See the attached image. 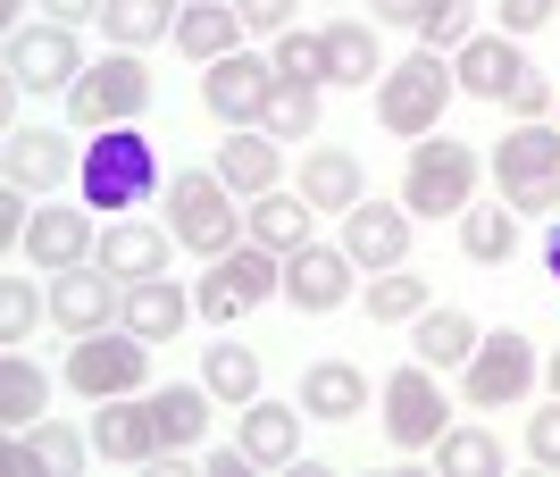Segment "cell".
<instances>
[{
	"label": "cell",
	"mask_w": 560,
	"mask_h": 477,
	"mask_svg": "<svg viewBox=\"0 0 560 477\" xmlns=\"http://www.w3.org/2000/svg\"><path fill=\"white\" fill-rule=\"evenodd\" d=\"M460 93V75H452V50H410L401 68L376 75V126L401 135V143H427V135H444V109Z\"/></svg>",
	"instance_id": "obj_1"
},
{
	"label": "cell",
	"mask_w": 560,
	"mask_h": 477,
	"mask_svg": "<svg viewBox=\"0 0 560 477\" xmlns=\"http://www.w3.org/2000/svg\"><path fill=\"white\" fill-rule=\"evenodd\" d=\"M243 193L218 176V167H176L167 176V235H176V252H201V260H218V252H234L243 243V210H234Z\"/></svg>",
	"instance_id": "obj_2"
},
{
	"label": "cell",
	"mask_w": 560,
	"mask_h": 477,
	"mask_svg": "<svg viewBox=\"0 0 560 477\" xmlns=\"http://www.w3.org/2000/svg\"><path fill=\"white\" fill-rule=\"evenodd\" d=\"M59 101H68V126H75V135L142 126V109H151V68H142V50H101V59L75 75Z\"/></svg>",
	"instance_id": "obj_3"
},
{
	"label": "cell",
	"mask_w": 560,
	"mask_h": 477,
	"mask_svg": "<svg viewBox=\"0 0 560 477\" xmlns=\"http://www.w3.org/2000/svg\"><path fill=\"white\" fill-rule=\"evenodd\" d=\"M486 176H493V193H502L518 218H552L560 210V126L552 118L544 126H511V135L493 143Z\"/></svg>",
	"instance_id": "obj_4"
},
{
	"label": "cell",
	"mask_w": 560,
	"mask_h": 477,
	"mask_svg": "<svg viewBox=\"0 0 560 477\" xmlns=\"http://www.w3.org/2000/svg\"><path fill=\"white\" fill-rule=\"evenodd\" d=\"M84 210H142L151 193H160V151L142 126H109L84 143Z\"/></svg>",
	"instance_id": "obj_5"
},
{
	"label": "cell",
	"mask_w": 560,
	"mask_h": 477,
	"mask_svg": "<svg viewBox=\"0 0 560 477\" xmlns=\"http://www.w3.org/2000/svg\"><path fill=\"white\" fill-rule=\"evenodd\" d=\"M68 394L84 403H117V394H151V344L135 327H93L68 344Z\"/></svg>",
	"instance_id": "obj_6"
},
{
	"label": "cell",
	"mask_w": 560,
	"mask_h": 477,
	"mask_svg": "<svg viewBox=\"0 0 560 477\" xmlns=\"http://www.w3.org/2000/svg\"><path fill=\"white\" fill-rule=\"evenodd\" d=\"M268 293H284V252H268V243H234V252H218L210 277L192 286V311L210 318V327H234V318H252Z\"/></svg>",
	"instance_id": "obj_7"
},
{
	"label": "cell",
	"mask_w": 560,
	"mask_h": 477,
	"mask_svg": "<svg viewBox=\"0 0 560 477\" xmlns=\"http://www.w3.org/2000/svg\"><path fill=\"white\" fill-rule=\"evenodd\" d=\"M376 403H385V444H394V453H435L452 435L444 369H427V360H401L394 377L376 385Z\"/></svg>",
	"instance_id": "obj_8"
},
{
	"label": "cell",
	"mask_w": 560,
	"mask_h": 477,
	"mask_svg": "<svg viewBox=\"0 0 560 477\" xmlns=\"http://www.w3.org/2000/svg\"><path fill=\"white\" fill-rule=\"evenodd\" d=\"M477 176H486V160L468 143L427 135V143H410V167H401V210L410 218H460L477 201Z\"/></svg>",
	"instance_id": "obj_9"
},
{
	"label": "cell",
	"mask_w": 560,
	"mask_h": 477,
	"mask_svg": "<svg viewBox=\"0 0 560 477\" xmlns=\"http://www.w3.org/2000/svg\"><path fill=\"white\" fill-rule=\"evenodd\" d=\"M536 385H544V360L518 327L477 335V352H468V369H460V410H511V403H527Z\"/></svg>",
	"instance_id": "obj_10"
},
{
	"label": "cell",
	"mask_w": 560,
	"mask_h": 477,
	"mask_svg": "<svg viewBox=\"0 0 560 477\" xmlns=\"http://www.w3.org/2000/svg\"><path fill=\"white\" fill-rule=\"evenodd\" d=\"M93 68V59H84V43H75V25H18V34H9V84H18V93H68L75 75Z\"/></svg>",
	"instance_id": "obj_11"
},
{
	"label": "cell",
	"mask_w": 560,
	"mask_h": 477,
	"mask_svg": "<svg viewBox=\"0 0 560 477\" xmlns=\"http://www.w3.org/2000/svg\"><path fill=\"white\" fill-rule=\"evenodd\" d=\"M351 293H360V260H351L343 243H302V252H284V302L302 318L343 311Z\"/></svg>",
	"instance_id": "obj_12"
},
{
	"label": "cell",
	"mask_w": 560,
	"mask_h": 477,
	"mask_svg": "<svg viewBox=\"0 0 560 477\" xmlns=\"http://www.w3.org/2000/svg\"><path fill=\"white\" fill-rule=\"evenodd\" d=\"M0 176L43 201V193H59L68 176H84V151H75L59 126H9V143H0Z\"/></svg>",
	"instance_id": "obj_13"
},
{
	"label": "cell",
	"mask_w": 560,
	"mask_h": 477,
	"mask_svg": "<svg viewBox=\"0 0 560 477\" xmlns=\"http://www.w3.org/2000/svg\"><path fill=\"white\" fill-rule=\"evenodd\" d=\"M268 93H277V59H259V50H234V59L201 68V109L218 126H259Z\"/></svg>",
	"instance_id": "obj_14"
},
{
	"label": "cell",
	"mask_w": 560,
	"mask_h": 477,
	"mask_svg": "<svg viewBox=\"0 0 560 477\" xmlns=\"http://www.w3.org/2000/svg\"><path fill=\"white\" fill-rule=\"evenodd\" d=\"M50 318H59L68 335L117 327V318H126V277H109L101 260H84V268H59V277H50Z\"/></svg>",
	"instance_id": "obj_15"
},
{
	"label": "cell",
	"mask_w": 560,
	"mask_h": 477,
	"mask_svg": "<svg viewBox=\"0 0 560 477\" xmlns=\"http://www.w3.org/2000/svg\"><path fill=\"white\" fill-rule=\"evenodd\" d=\"M93 453H101V461H126V469H142V461H167V435H160V410H151V394H117V403H93Z\"/></svg>",
	"instance_id": "obj_16"
},
{
	"label": "cell",
	"mask_w": 560,
	"mask_h": 477,
	"mask_svg": "<svg viewBox=\"0 0 560 477\" xmlns=\"http://www.w3.org/2000/svg\"><path fill=\"white\" fill-rule=\"evenodd\" d=\"M302 403H268V394H252V403L234 410V444L252 453V469H293L302 461Z\"/></svg>",
	"instance_id": "obj_17"
},
{
	"label": "cell",
	"mask_w": 560,
	"mask_h": 477,
	"mask_svg": "<svg viewBox=\"0 0 560 477\" xmlns=\"http://www.w3.org/2000/svg\"><path fill=\"white\" fill-rule=\"evenodd\" d=\"M93 252H101L93 210H34V226H25V252H18V260L34 268V277H59V268H84Z\"/></svg>",
	"instance_id": "obj_18"
},
{
	"label": "cell",
	"mask_w": 560,
	"mask_h": 477,
	"mask_svg": "<svg viewBox=\"0 0 560 477\" xmlns=\"http://www.w3.org/2000/svg\"><path fill=\"white\" fill-rule=\"evenodd\" d=\"M343 252L369 268V277H376V268H401V260H410V210H401V201H376V193H369V201H351V210H343Z\"/></svg>",
	"instance_id": "obj_19"
},
{
	"label": "cell",
	"mask_w": 560,
	"mask_h": 477,
	"mask_svg": "<svg viewBox=\"0 0 560 477\" xmlns=\"http://www.w3.org/2000/svg\"><path fill=\"white\" fill-rule=\"evenodd\" d=\"M452 75H460L468 101H511L518 75H527V50H518V34H468L452 50Z\"/></svg>",
	"instance_id": "obj_20"
},
{
	"label": "cell",
	"mask_w": 560,
	"mask_h": 477,
	"mask_svg": "<svg viewBox=\"0 0 560 477\" xmlns=\"http://www.w3.org/2000/svg\"><path fill=\"white\" fill-rule=\"evenodd\" d=\"M218 176H226L243 201H259V193H277L284 185V143L268 135V126H226V143H218Z\"/></svg>",
	"instance_id": "obj_21"
},
{
	"label": "cell",
	"mask_w": 560,
	"mask_h": 477,
	"mask_svg": "<svg viewBox=\"0 0 560 477\" xmlns=\"http://www.w3.org/2000/svg\"><path fill=\"white\" fill-rule=\"evenodd\" d=\"M302 201L318 218H343L351 201H369V176L343 143H302Z\"/></svg>",
	"instance_id": "obj_22"
},
{
	"label": "cell",
	"mask_w": 560,
	"mask_h": 477,
	"mask_svg": "<svg viewBox=\"0 0 560 477\" xmlns=\"http://www.w3.org/2000/svg\"><path fill=\"white\" fill-rule=\"evenodd\" d=\"M192 293L176 286V277H135V286H126V318H117V327H135L142 344H176V335L192 327Z\"/></svg>",
	"instance_id": "obj_23"
},
{
	"label": "cell",
	"mask_w": 560,
	"mask_h": 477,
	"mask_svg": "<svg viewBox=\"0 0 560 477\" xmlns=\"http://www.w3.org/2000/svg\"><path fill=\"white\" fill-rule=\"evenodd\" d=\"M243 34H252V25H243V9H234V0H192L185 18H176V50H185L192 68L234 59V50H243Z\"/></svg>",
	"instance_id": "obj_24"
},
{
	"label": "cell",
	"mask_w": 560,
	"mask_h": 477,
	"mask_svg": "<svg viewBox=\"0 0 560 477\" xmlns=\"http://www.w3.org/2000/svg\"><path fill=\"white\" fill-rule=\"evenodd\" d=\"M167 252H176V235L167 226H142V218H117V226H101V252L93 260L109 268V277H167Z\"/></svg>",
	"instance_id": "obj_25"
},
{
	"label": "cell",
	"mask_w": 560,
	"mask_h": 477,
	"mask_svg": "<svg viewBox=\"0 0 560 477\" xmlns=\"http://www.w3.org/2000/svg\"><path fill=\"white\" fill-rule=\"evenodd\" d=\"M310 226H318V210L302 201V185H277V193H259L252 210H243V235L268 243V252H302V243H318Z\"/></svg>",
	"instance_id": "obj_26"
},
{
	"label": "cell",
	"mask_w": 560,
	"mask_h": 477,
	"mask_svg": "<svg viewBox=\"0 0 560 477\" xmlns=\"http://www.w3.org/2000/svg\"><path fill=\"white\" fill-rule=\"evenodd\" d=\"M176 18H185V0H101V43L109 50L176 43Z\"/></svg>",
	"instance_id": "obj_27"
},
{
	"label": "cell",
	"mask_w": 560,
	"mask_h": 477,
	"mask_svg": "<svg viewBox=\"0 0 560 477\" xmlns=\"http://www.w3.org/2000/svg\"><path fill=\"white\" fill-rule=\"evenodd\" d=\"M327 84H360L369 93L385 75V50H376V18H327Z\"/></svg>",
	"instance_id": "obj_28"
},
{
	"label": "cell",
	"mask_w": 560,
	"mask_h": 477,
	"mask_svg": "<svg viewBox=\"0 0 560 477\" xmlns=\"http://www.w3.org/2000/svg\"><path fill=\"white\" fill-rule=\"evenodd\" d=\"M43 410H50V369L25 344H9L0 352V428H34Z\"/></svg>",
	"instance_id": "obj_29"
},
{
	"label": "cell",
	"mask_w": 560,
	"mask_h": 477,
	"mask_svg": "<svg viewBox=\"0 0 560 477\" xmlns=\"http://www.w3.org/2000/svg\"><path fill=\"white\" fill-rule=\"evenodd\" d=\"M302 410L310 419H360L369 410V377L351 360H310L302 369Z\"/></svg>",
	"instance_id": "obj_30"
},
{
	"label": "cell",
	"mask_w": 560,
	"mask_h": 477,
	"mask_svg": "<svg viewBox=\"0 0 560 477\" xmlns=\"http://www.w3.org/2000/svg\"><path fill=\"white\" fill-rule=\"evenodd\" d=\"M468 352H477V318L468 311H419L410 318V360H427V369H468Z\"/></svg>",
	"instance_id": "obj_31"
},
{
	"label": "cell",
	"mask_w": 560,
	"mask_h": 477,
	"mask_svg": "<svg viewBox=\"0 0 560 477\" xmlns=\"http://www.w3.org/2000/svg\"><path fill=\"white\" fill-rule=\"evenodd\" d=\"M460 252H468L477 268H502V260L518 252V210L502 201V193H493V201H468V210H460Z\"/></svg>",
	"instance_id": "obj_32"
},
{
	"label": "cell",
	"mask_w": 560,
	"mask_h": 477,
	"mask_svg": "<svg viewBox=\"0 0 560 477\" xmlns=\"http://www.w3.org/2000/svg\"><path fill=\"white\" fill-rule=\"evenodd\" d=\"M210 385H160L151 394V410H160V435H167V461H185L201 435H210Z\"/></svg>",
	"instance_id": "obj_33"
},
{
	"label": "cell",
	"mask_w": 560,
	"mask_h": 477,
	"mask_svg": "<svg viewBox=\"0 0 560 477\" xmlns=\"http://www.w3.org/2000/svg\"><path fill=\"white\" fill-rule=\"evenodd\" d=\"M419 311H435V286L410 268H376L369 277V327H410Z\"/></svg>",
	"instance_id": "obj_34"
},
{
	"label": "cell",
	"mask_w": 560,
	"mask_h": 477,
	"mask_svg": "<svg viewBox=\"0 0 560 477\" xmlns=\"http://www.w3.org/2000/svg\"><path fill=\"white\" fill-rule=\"evenodd\" d=\"M201 385H210L218 403L243 410L259 394V352H252V344H210V352H201Z\"/></svg>",
	"instance_id": "obj_35"
},
{
	"label": "cell",
	"mask_w": 560,
	"mask_h": 477,
	"mask_svg": "<svg viewBox=\"0 0 560 477\" xmlns=\"http://www.w3.org/2000/svg\"><path fill=\"white\" fill-rule=\"evenodd\" d=\"M25 444H34L43 477H75L84 461H93V428H75V419H34V428H25Z\"/></svg>",
	"instance_id": "obj_36"
},
{
	"label": "cell",
	"mask_w": 560,
	"mask_h": 477,
	"mask_svg": "<svg viewBox=\"0 0 560 477\" xmlns=\"http://www.w3.org/2000/svg\"><path fill=\"white\" fill-rule=\"evenodd\" d=\"M259 126H268L277 143H310V135H318V84L277 75V93H268V109H259Z\"/></svg>",
	"instance_id": "obj_37"
},
{
	"label": "cell",
	"mask_w": 560,
	"mask_h": 477,
	"mask_svg": "<svg viewBox=\"0 0 560 477\" xmlns=\"http://www.w3.org/2000/svg\"><path fill=\"white\" fill-rule=\"evenodd\" d=\"M435 469L444 477H493L502 469V435L493 428H452L444 444H435Z\"/></svg>",
	"instance_id": "obj_38"
},
{
	"label": "cell",
	"mask_w": 560,
	"mask_h": 477,
	"mask_svg": "<svg viewBox=\"0 0 560 477\" xmlns=\"http://www.w3.org/2000/svg\"><path fill=\"white\" fill-rule=\"evenodd\" d=\"M268 59H277V75H293V84H327V34H302V25H284Z\"/></svg>",
	"instance_id": "obj_39"
},
{
	"label": "cell",
	"mask_w": 560,
	"mask_h": 477,
	"mask_svg": "<svg viewBox=\"0 0 560 477\" xmlns=\"http://www.w3.org/2000/svg\"><path fill=\"white\" fill-rule=\"evenodd\" d=\"M34 318H50V293H34V277L0 286V344H34Z\"/></svg>",
	"instance_id": "obj_40"
},
{
	"label": "cell",
	"mask_w": 560,
	"mask_h": 477,
	"mask_svg": "<svg viewBox=\"0 0 560 477\" xmlns=\"http://www.w3.org/2000/svg\"><path fill=\"white\" fill-rule=\"evenodd\" d=\"M468 34H477V0H427V18H419L427 50H460Z\"/></svg>",
	"instance_id": "obj_41"
},
{
	"label": "cell",
	"mask_w": 560,
	"mask_h": 477,
	"mask_svg": "<svg viewBox=\"0 0 560 477\" xmlns=\"http://www.w3.org/2000/svg\"><path fill=\"white\" fill-rule=\"evenodd\" d=\"M552 101H560V84H544V75L527 68V75H518V93L502 101V109H511V126H544V118H552Z\"/></svg>",
	"instance_id": "obj_42"
},
{
	"label": "cell",
	"mask_w": 560,
	"mask_h": 477,
	"mask_svg": "<svg viewBox=\"0 0 560 477\" xmlns=\"http://www.w3.org/2000/svg\"><path fill=\"white\" fill-rule=\"evenodd\" d=\"M527 461H544V469H560V394L544 410H527Z\"/></svg>",
	"instance_id": "obj_43"
},
{
	"label": "cell",
	"mask_w": 560,
	"mask_h": 477,
	"mask_svg": "<svg viewBox=\"0 0 560 477\" xmlns=\"http://www.w3.org/2000/svg\"><path fill=\"white\" fill-rule=\"evenodd\" d=\"M493 9H502V34H544L560 0H493Z\"/></svg>",
	"instance_id": "obj_44"
},
{
	"label": "cell",
	"mask_w": 560,
	"mask_h": 477,
	"mask_svg": "<svg viewBox=\"0 0 560 477\" xmlns=\"http://www.w3.org/2000/svg\"><path fill=\"white\" fill-rule=\"evenodd\" d=\"M234 9H243V25H252V34H268V43L293 25V0H234Z\"/></svg>",
	"instance_id": "obj_45"
},
{
	"label": "cell",
	"mask_w": 560,
	"mask_h": 477,
	"mask_svg": "<svg viewBox=\"0 0 560 477\" xmlns=\"http://www.w3.org/2000/svg\"><path fill=\"white\" fill-rule=\"evenodd\" d=\"M369 18H376V25H419L427 0H369Z\"/></svg>",
	"instance_id": "obj_46"
},
{
	"label": "cell",
	"mask_w": 560,
	"mask_h": 477,
	"mask_svg": "<svg viewBox=\"0 0 560 477\" xmlns=\"http://www.w3.org/2000/svg\"><path fill=\"white\" fill-rule=\"evenodd\" d=\"M50 25H101V0H43Z\"/></svg>",
	"instance_id": "obj_47"
},
{
	"label": "cell",
	"mask_w": 560,
	"mask_h": 477,
	"mask_svg": "<svg viewBox=\"0 0 560 477\" xmlns=\"http://www.w3.org/2000/svg\"><path fill=\"white\" fill-rule=\"evenodd\" d=\"M243 469H252V453H243V444H218V453H210V477H243Z\"/></svg>",
	"instance_id": "obj_48"
},
{
	"label": "cell",
	"mask_w": 560,
	"mask_h": 477,
	"mask_svg": "<svg viewBox=\"0 0 560 477\" xmlns=\"http://www.w3.org/2000/svg\"><path fill=\"white\" fill-rule=\"evenodd\" d=\"M25 9H34V0H0V18H9V34L25 25Z\"/></svg>",
	"instance_id": "obj_49"
},
{
	"label": "cell",
	"mask_w": 560,
	"mask_h": 477,
	"mask_svg": "<svg viewBox=\"0 0 560 477\" xmlns=\"http://www.w3.org/2000/svg\"><path fill=\"white\" fill-rule=\"evenodd\" d=\"M544 394H560V344H552V360H544Z\"/></svg>",
	"instance_id": "obj_50"
},
{
	"label": "cell",
	"mask_w": 560,
	"mask_h": 477,
	"mask_svg": "<svg viewBox=\"0 0 560 477\" xmlns=\"http://www.w3.org/2000/svg\"><path fill=\"white\" fill-rule=\"evenodd\" d=\"M544 268H552V277H560V226H552V235H544Z\"/></svg>",
	"instance_id": "obj_51"
},
{
	"label": "cell",
	"mask_w": 560,
	"mask_h": 477,
	"mask_svg": "<svg viewBox=\"0 0 560 477\" xmlns=\"http://www.w3.org/2000/svg\"><path fill=\"white\" fill-rule=\"evenodd\" d=\"M552 126H560V101H552Z\"/></svg>",
	"instance_id": "obj_52"
},
{
	"label": "cell",
	"mask_w": 560,
	"mask_h": 477,
	"mask_svg": "<svg viewBox=\"0 0 560 477\" xmlns=\"http://www.w3.org/2000/svg\"><path fill=\"white\" fill-rule=\"evenodd\" d=\"M185 9H192V0H185Z\"/></svg>",
	"instance_id": "obj_53"
}]
</instances>
